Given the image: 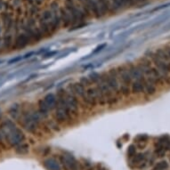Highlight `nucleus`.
Masks as SVG:
<instances>
[{"mask_svg": "<svg viewBox=\"0 0 170 170\" xmlns=\"http://www.w3.org/2000/svg\"><path fill=\"white\" fill-rule=\"evenodd\" d=\"M5 6V2L4 0H0V10H2Z\"/></svg>", "mask_w": 170, "mask_h": 170, "instance_id": "obj_34", "label": "nucleus"}, {"mask_svg": "<svg viewBox=\"0 0 170 170\" xmlns=\"http://www.w3.org/2000/svg\"><path fill=\"white\" fill-rule=\"evenodd\" d=\"M85 98H86V101L85 103L87 105H90L92 107H95L97 104V94L96 90H95V86H89L87 89H86V94H85Z\"/></svg>", "mask_w": 170, "mask_h": 170, "instance_id": "obj_10", "label": "nucleus"}, {"mask_svg": "<svg viewBox=\"0 0 170 170\" xmlns=\"http://www.w3.org/2000/svg\"><path fill=\"white\" fill-rule=\"evenodd\" d=\"M69 91H70L73 95H75L76 97H80L83 100V102H85V101H86V98H85L86 89L80 82H76V83L70 85V90Z\"/></svg>", "mask_w": 170, "mask_h": 170, "instance_id": "obj_9", "label": "nucleus"}, {"mask_svg": "<svg viewBox=\"0 0 170 170\" xmlns=\"http://www.w3.org/2000/svg\"><path fill=\"white\" fill-rule=\"evenodd\" d=\"M165 50H166V52H167V54L168 58H169V60H170V46H167Z\"/></svg>", "mask_w": 170, "mask_h": 170, "instance_id": "obj_33", "label": "nucleus"}, {"mask_svg": "<svg viewBox=\"0 0 170 170\" xmlns=\"http://www.w3.org/2000/svg\"><path fill=\"white\" fill-rule=\"evenodd\" d=\"M117 71H118V75H119V86H121V85H128V86H130L132 82H133V80L131 78L128 67L126 66V65L119 66L117 68Z\"/></svg>", "mask_w": 170, "mask_h": 170, "instance_id": "obj_6", "label": "nucleus"}, {"mask_svg": "<svg viewBox=\"0 0 170 170\" xmlns=\"http://www.w3.org/2000/svg\"><path fill=\"white\" fill-rule=\"evenodd\" d=\"M44 1H45V0H34V3L36 6H40L44 3Z\"/></svg>", "mask_w": 170, "mask_h": 170, "instance_id": "obj_31", "label": "nucleus"}, {"mask_svg": "<svg viewBox=\"0 0 170 170\" xmlns=\"http://www.w3.org/2000/svg\"><path fill=\"white\" fill-rule=\"evenodd\" d=\"M102 75L109 86L111 87V89L113 91L116 95H120L119 94V75H118L117 69H111L108 70V72H104V73H102Z\"/></svg>", "mask_w": 170, "mask_h": 170, "instance_id": "obj_4", "label": "nucleus"}, {"mask_svg": "<svg viewBox=\"0 0 170 170\" xmlns=\"http://www.w3.org/2000/svg\"><path fill=\"white\" fill-rule=\"evenodd\" d=\"M63 96L64 99L65 104L68 108L70 115H77L79 113V101L75 95H73L70 91L65 92L63 91Z\"/></svg>", "mask_w": 170, "mask_h": 170, "instance_id": "obj_5", "label": "nucleus"}, {"mask_svg": "<svg viewBox=\"0 0 170 170\" xmlns=\"http://www.w3.org/2000/svg\"><path fill=\"white\" fill-rule=\"evenodd\" d=\"M30 42H31V40L28 35L25 34L24 32L19 33L13 40V44L12 48H13V50H21L29 45Z\"/></svg>", "mask_w": 170, "mask_h": 170, "instance_id": "obj_7", "label": "nucleus"}, {"mask_svg": "<svg viewBox=\"0 0 170 170\" xmlns=\"http://www.w3.org/2000/svg\"><path fill=\"white\" fill-rule=\"evenodd\" d=\"M0 131L4 139L11 146L15 148L25 141V135L23 131L17 127L15 123L11 119H5L0 125Z\"/></svg>", "mask_w": 170, "mask_h": 170, "instance_id": "obj_1", "label": "nucleus"}, {"mask_svg": "<svg viewBox=\"0 0 170 170\" xmlns=\"http://www.w3.org/2000/svg\"><path fill=\"white\" fill-rule=\"evenodd\" d=\"M148 137L146 136H139L137 137V139L139 140V142H144Z\"/></svg>", "mask_w": 170, "mask_h": 170, "instance_id": "obj_30", "label": "nucleus"}, {"mask_svg": "<svg viewBox=\"0 0 170 170\" xmlns=\"http://www.w3.org/2000/svg\"><path fill=\"white\" fill-rule=\"evenodd\" d=\"M80 83L82 84V85H84V86H90L91 85H93L92 83H91V81L88 79V77H82L81 79H80Z\"/></svg>", "mask_w": 170, "mask_h": 170, "instance_id": "obj_27", "label": "nucleus"}, {"mask_svg": "<svg viewBox=\"0 0 170 170\" xmlns=\"http://www.w3.org/2000/svg\"><path fill=\"white\" fill-rule=\"evenodd\" d=\"M60 18L63 28H68L71 26V16L64 6H60Z\"/></svg>", "mask_w": 170, "mask_h": 170, "instance_id": "obj_13", "label": "nucleus"}, {"mask_svg": "<svg viewBox=\"0 0 170 170\" xmlns=\"http://www.w3.org/2000/svg\"><path fill=\"white\" fill-rule=\"evenodd\" d=\"M14 151H15V153L18 155H26L29 152V145L28 143L23 142L14 148Z\"/></svg>", "mask_w": 170, "mask_h": 170, "instance_id": "obj_20", "label": "nucleus"}, {"mask_svg": "<svg viewBox=\"0 0 170 170\" xmlns=\"http://www.w3.org/2000/svg\"><path fill=\"white\" fill-rule=\"evenodd\" d=\"M136 146L133 145V144L129 145L128 148H127V156L132 158V157H134V156L136 155Z\"/></svg>", "mask_w": 170, "mask_h": 170, "instance_id": "obj_26", "label": "nucleus"}, {"mask_svg": "<svg viewBox=\"0 0 170 170\" xmlns=\"http://www.w3.org/2000/svg\"><path fill=\"white\" fill-rule=\"evenodd\" d=\"M100 78H101V74L96 73V72H93L88 76V79H89L92 84H96L97 81L100 80Z\"/></svg>", "mask_w": 170, "mask_h": 170, "instance_id": "obj_23", "label": "nucleus"}, {"mask_svg": "<svg viewBox=\"0 0 170 170\" xmlns=\"http://www.w3.org/2000/svg\"><path fill=\"white\" fill-rule=\"evenodd\" d=\"M168 6H170V3H167V4L162 5V6H159V7H157V8H155L154 10H155V11H157V10H160V9H163V8L168 7Z\"/></svg>", "mask_w": 170, "mask_h": 170, "instance_id": "obj_29", "label": "nucleus"}, {"mask_svg": "<svg viewBox=\"0 0 170 170\" xmlns=\"http://www.w3.org/2000/svg\"><path fill=\"white\" fill-rule=\"evenodd\" d=\"M43 101L45 102V105L47 106V108L52 111V110H54L55 107H56V103H57V97L55 96V95L54 94H47Z\"/></svg>", "mask_w": 170, "mask_h": 170, "instance_id": "obj_14", "label": "nucleus"}, {"mask_svg": "<svg viewBox=\"0 0 170 170\" xmlns=\"http://www.w3.org/2000/svg\"><path fill=\"white\" fill-rule=\"evenodd\" d=\"M104 46H105L104 44H103V45H101L100 46H98V47L96 48V50H95V51H94V54H96V53H98L99 51H101V50H102V48H103Z\"/></svg>", "mask_w": 170, "mask_h": 170, "instance_id": "obj_32", "label": "nucleus"}, {"mask_svg": "<svg viewBox=\"0 0 170 170\" xmlns=\"http://www.w3.org/2000/svg\"><path fill=\"white\" fill-rule=\"evenodd\" d=\"M21 4H22V0H13V7H16L17 9L18 7L21 6Z\"/></svg>", "mask_w": 170, "mask_h": 170, "instance_id": "obj_28", "label": "nucleus"}, {"mask_svg": "<svg viewBox=\"0 0 170 170\" xmlns=\"http://www.w3.org/2000/svg\"><path fill=\"white\" fill-rule=\"evenodd\" d=\"M1 21L3 23V28H5L6 32H9L13 26V19L11 13L8 12H4L1 13Z\"/></svg>", "mask_w": 170, "mask_h": 170, "instance_id": "obj_11", "label": "nucleus"}, {"mask_svg": "<svg viewBox=\"0 0 170 170\" xmlns=\"http://www.w3.org/2000/svg\"><path fill=\"white\" fill-rule=\"evenodd\" d=\"M63 91H59V95L57 96V103L55 107V119L58 123H64L70 118V113L69 111L68 108L65 104L64 99L63 96Z\"/></svg>", "mask_w": 170, "mask_h": 170, "instance_id": "obj_3", "label": "nucleus"}, {"mask_svg": "<svg viewBox=\"0 0 170 170\" xmlns=\"http://www.w3.org/2000/svg\"><path fill=\"white\" fill-rule=\"evenodd\" d=\"M44 166L48 170H62V167L56 159L50 158L44 161Z\"/></svg>", "mask_w": 170, "mask_h": 170, "instance_id": "obj_17", "label": "nucleus"}, {"mask_svg": "<svg viewBox=\"0 0 170 170\" xmlns=\"http://www.w3.org/2000/svg\"><path fill=\"white\" fill-rule=\"evenodd\" d=\"M42 118H44L39 111H22L21 117L18 119L20 125L28 133H34L38 129L39 122Z\"/></svg>", "mask_w": 170, "mask_h": 170, "instance_id": "obj_2", "label": "nucleus"}, {"mask_svg": "<svg viewBox=\"0 0 170 170\" xmlns=\"http://www.w3.org/2000/svg\"><path fill=\"white\" fill-rule=\"evenodd\" d=\"M47 126H48V127H49L50 129H53L54 131L60 130L59 126H58V124H57V121H54V120H53V119L48 120V122H47Z\"/></svg>", "mask_w": 170, "mask_h": 170, "instance_id": "obj_24", "label": "nucleus"}, {"mask_svg": "<svg viewBox=\"0 0 170 170\" xmlns=\"http://www.w3.org/2000/svg\"><path fill=\"white\" fill-rule=\"evenodd\" d=\"M8 114L10 115L12 119L13 120H18L21 117L22 114V110H21V106L18 103H14L13 105H12L11 107L8 110Z\"/></svg>", "mask_w": 170, "mask_h": 170, "instance_id": "obj_16", "label": "nucleus"}, {"mask_svg": "<svg viewBox=\"0 0 170 170\" xmlns=\"http://www.w3.org/2000/svg\"><path fill=\"white\" fill-rule=\"evenodd\" d=\"M29 13H30L31 17L39 14V6H36V5L30 6V7H29Z\"/></svg>", "mask_w": 170, "mask_h": 170, "instance_id": "obj_25", "label": "nucleus"}, {"mask_svg": "<svg viewBox=\"0 0 170 170\" xmlns=\"http://www.w3.org/2000/svg\"><path fill=\"white\" fill-rule=\"evenodd\" d=\"M127 67H128L131 78H132L133 81H136V80H141V81H142V80H144V75L142 72L141 69L138 67V65L129 64Z\"/></svg>", "mask_w": 170, "mask_h": 170, "instance_id": "obj_12", "label": "nucleus"}, {"mask_svg": "<svg viewBox=\"0 0 170 170\" xmlns=\"http://www.w3.org/2000/svg\"><path fill=\"white\" fill-rule=\"evenodd\" d=\"M24 1H26V0H24Z\"/></svg>", "mask_w": 170, "mask_h": 170, "instance_id": "obj_35", "label": "nucleus"}, {"mask_svg": "<svg viewBox=\"0 0 170 170\" xmlns=\"http://www.w3.org/2000/svg\"><path fill=\"white\" fill-rule=\"evenodd\" d=\"M131 94L134 95H138L144 92V85H143V80H136L133 81L130 85Z\"/></svg>", "mask_w": 170, "mask_h": 170, "instance_id": "obj_15", "label": "nucleus"}, {"mask_svg": "<svg viewBox=\"0 0 170 170\" xmlns=\"http://www.w3.org/2000/svg\"><path fill=\"white\" fill-rule=\"evenodd\" d=\"M144 160H145V155L143 153H138L134 156L132 159V163L134 165L142 164V162H144Z\"/></svg>", "mask_w": 170, "mask_h": 170, "instance_id": "obj_21", "label": "nucleus"}, {"mask_svg": "<svg viewBox=\"0 0 170 170\" xmlns=\"http://www.w3.org/2000/svg\"><path fill=\"white\" fill-rule=\"evenodd\" d=\"M143 85H144V93L148 95H152L156 93V86L155 84L152 83L151 81L147 80H143Z\"/></svg>", "mask_w": 170, "mask_h": 170, "instance_id": "obj_19", "label": "nucleus"}, {"mask_svg": "<svg viewBox=\"0 0 170 170\" xmlns=\"http://www.w3.org/2000/svg\"><path fill=\"white\" fill-rule=\"evenodd\" d=\"M168 167V164L167 161H159L157 164L155 165V167H153V170H166Z\"/></svg>", "mask_w": 170, "mask_h": 170, "instance_id": "obj_22", "label": "nucleus"}, {"mask_svg": "<svg viewBox=\"0 0 170 170\" xmlns=\"http://www.w3.org/2000/svg\"><path fill=\"white\" fill-rule=\"evenodd\" d=\"M61 163L64 170H79L77 160L70 154H64L61 156Z\"/></svg>", "mask_w": 170, "mask_h": 170, "instance_id": "obj_8", "label": "nucleus"}, {"mask_svg": "<svg viewBox=\"0 0 170 170\" xmlns=\"http://www.w3.org/2000/svg\"><path fill=\"white\" fill-rule=\"evenodd\" d=\"M13 44V35H12L10 32H7V33H6V34L4 35V37H3L2 45H3V47H4L6 50H8V49L12 48Z\"/></svg>", "mask_w": 170, "mask_h": 170, "instance_id": "obj_18", "label": "nucleus"}]
</instances>
